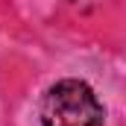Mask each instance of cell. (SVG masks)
<instances>
[{
  "label": "cell",
  "mask_w": 126,
  "mask_h": 126,
  "mask_svg": "<svg viewBox=\"0 0 126 126\" xmlns=\"http://www.w3.org/2000/svg\"><path fill=\"white\" fill-rule=\"evenodd\" d=\"M106 109L88 82L59 79L41 100V126H103Z\"/></svg>",
  "instance_id": "cell-1"
}]
</instances>
